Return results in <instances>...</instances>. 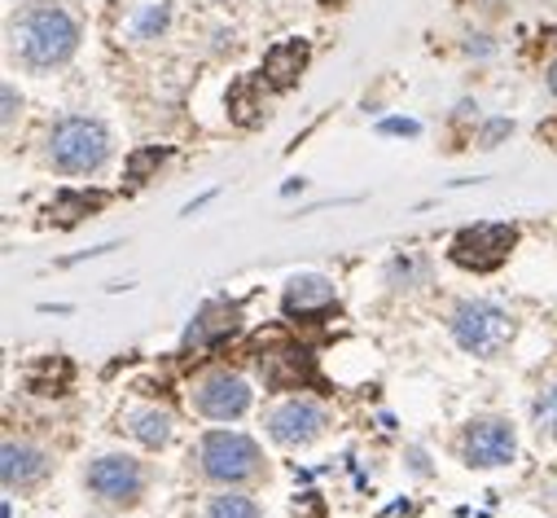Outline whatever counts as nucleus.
Returning <instances> with one entry per match:
<instances>
[{"mask_svg":"<svg viewBox=\"0 0 557 518\" xmlns=\"http://www.w3.org/2000/svg\"><path fill=\"white\" fill-rule=\"evenodd\" d=\"M10 49L32 71L66 66L79 49V23L62 5H27L10 23Z\"/></svg>","mask_w":557,"mask_h":518,"instance_id":"obj_1","label":"nucleus"},{"mask_svg":"<svg viewBox=\"0 0 557 518\" xmlns=\"http://www.w3.org/2000/svg\"><path fill=\"white\" fill-rule=\"evenodd\" d=\"M110 159V133L88 114H66L49 127V163L66 176H92Z\"/></svg>","mask_w":557,"mask_h":518,"instance_id":"obj_2","label":"nucleus"},{"mask_svg":"<svg viewBox=\"0 0 557 518\" xmlns=\"http://www.w3.org/2000/svg\"><path fill=\"white\" fill-rule=\"evenodd\" d=\"M198 470L220 488H242L268 474L259 444L242 431H207L198 440Z\"/></svg>","mask_w":557,"mask_h":518,"instance_id":"obj_3","label":"nucleus"},{"mask_svg":"<svg viewBox=\"0 0 557 518\" xmlns=\"http://www.w3.org/2000/svg\"><path fill=\"white\" fill-rule=\"evenodd\" d=\"M453 338L474 356H500L513 343V317L492 299H461L453 308Z\"/></svg>","mask_w":557,"mask_h":518,"instance_id":"obj_4","label":"nucleus"},{"mask_svg":"<svg viewBox=\"0 0 557 518\" xmlns=\"http://www.w3.org/2000/svg\"><path fill=\"white\" fill-rule=\"evenodd\" d=\"M513 242H518V229L513 224H470V229H461L453 237V250L448 255H453V264H461L470 273H496L505 259H509Z\"/></svg>","mask_w":557,"mask_h":518,"instance_id":"obj_5","label":"nucleus"},{"mask_svg":"<svg viewBox=\"0 0 557 518\" xmlns=\"http://www.w3.org/2000/svg\"><path fill=\"white\" fill-rule=\"evenodd\" d=\"M84 483L101 505H136L146 492V466L123 453H106L88 466Z\"/></svg>","mask_w":557,"mask_h":518,"instance_id":"obj_6","label":"nucleus"},{"mask_svg":"<svg viewBox=\"0 0 557 518\" xmlns=\"http://www.w3.org/2000/svg\"><path fill=\"white\" fill-rule=\"evenodd\" d=\"M194 409L207 418V422H237L246 409H250V400H255V392H250V382L242 378V373H228V369H215V373H207V378H198L194 382Z\"/></svg>","mask_w":557,"mask_h":518,"instance_id":"obj_7","label":"nucleus"},{"mask_svg":"<svg viewBox=\"0 0 557 518\" xmlns=\"http://www.w3.org/2000/svg\"><path fill=\"white\" fill-rule=\"evenodd\" d=\"M263 422H268V435H272L276 444L304 448V444H312L317 435H325L330 414H325V405L312 400V396H290V400H282L276 409H268Z\"/></svg>","mask_w":557,"mask_h":518,"instance_id":"obj_8","label":"nucleus"},{"mask_svg":"<svg viewBox=\"0 0 557 518\" xmlns=\"http://www.w3.org/2000/svg\"><path fill=\"white\" fill-rule=\"evenodd\" d=\"M461 457L479 470H496L509 466L518 457V435L505 418H474L461 435Z\"/></svg>","mask_w":557,"mask_h":518,"instance_id":"obj_9","label":"nucleus"},{"mask_svg":"<svg viewBox=\"0 0 557 518\" xmlns=\"http://www.w3.org/2000/svg\"><path fill=\"white\" fill-rule=\"evenodd\" d=\"M282 308L290 321H321L338 308V291L330 278H317V273H299L290 278L286 295H282Z\"/></svg>","mask_w":557,"mask_h":518,"instance_id":"obj_10","label":"nucleus"},{"mask_svg":"<svg viewBox=\"0 0 557 518\" xmlns=\"http://www.w3.org/2000/svg\"><path fill=\"white\" fill-rule=\"evenodd\" d=\"M308 58H312L308 40H299V36H290V40H276V45L263 53L259 75H263V84H268V88H276V92H290V88L304 79Z\"/></svg>","mask_w":557,"mask_h":518,"instance_id":"obj_11","label":"nucleus"},{"mask_svg":"<svg viewBox=\"0 0 557 518\" xmlns=\"http://www.w3.org/2000/svg\"><path fill=\"white\" fill-rule=\"evenodd\" d=\"M49 474V453L40 444H27V440H10L0 448V479L5 488H32Z\"/></svg>","mask_w":557,"mask_h":518,"instance_id":"obj_12","label":"nucleus"},{"mask_svg":"<svg viewBox=\"0 0 557 518\" xmlns=\"http://www.w3.org/2000/svg\"><path fill=\"white\" fill-rule=\"evenodd\" d=\"M123 422H127V435L146 448H163L172 440V414L159 405H136V409H127Z\"/></svg>","mask_w":557,"mask_h":518,"instance_id":"obj_13","label":"nucleus"},{"mask_svg":"<svg viewBox=\"0 0 557 518\" xmlns=\"http://www.w3.org/2000/svg\"><path fill=\"white\" fill-rule=\"evenodd\" d=\"M237 330V308H224V304H211V308H202V317L189 325V347H207V343H215V338H224V334H233Z\"/></svg>","mask_w":557,"mask_h":518,"instance_id":"obj_14","label":"nucleus"},{"mask_svg":"<svg viewBox=\"0 0 557 518\" xmlns=\"http://www.w3.org/2000/svg\"><path fill=\"white\" fill-rule=\"evenodd\" d=\"M259 88H263V75H246V79H237V84L228 88V119H233V123L255 127V123L263 119V110H259Z\"/></svg>","mask_w":557,"mask_h":518,"instance_id":"obj_15","label":"nucleus"},{"mask_svg":"<svg viewBox=\"0 0 557 518\" xmlns=\"http://www.w3.org/2000/svg\"><path fill=\"white\" fill-rule=\"evenodd\" d=\"M202 518H263V509L242 492H220V496L207 501Z\"/></svg>","mask_w":557,"mask_h":518,"instance_id":"obj_16","label":"nucleus"},{"mask_svg":"<svg viewBox=\"0 0 557 518\" xmlns=\"http://www.w3.org/2000/svg\"><path fill=\"white\" fill-rule=\"evenodd\" d=\"M535 427H540L544 435H553V440H557V382H553V386H544V392L535 396Z\"/></svg>","mask_w":557,"mask_h":518,"instance_id":"obj_17","label":"nucleus"},{"mask_svg":"<svg viewBox=\"0 0 557 518\" xmlns=\"http://www.w3.org/2000/svg\"><path fill=\"white\" fill-rule=\"evenodd\" d=\"M163 27H168V5H154V10H146L141 18H136L132 36H136V40H150V36H159Z\"/></svg>","mask_w":557,"mask_h":518,"instance_id":"obj_18","label":"nucleus"},{"mask_svg":"<svg viewBox=\"0 0 557 518\" xmlns=\"http://www.w3.org/2000/svg\"><path fill=\"white\" fill-rule=\"evenodd\" d=\"M163 159H168V150H159V146L136 150V155H132V163H127V176H132V181H146V172H150V168H159Z\"/></svg>","mask_w":557,"mask_h":518,"instance_id":"obj_19","label":"nucleus"},{"mask_svg":"<svg viewBox=\"0 0 557 518\" xmlns=\"http://www.w3.org/2000/svg\"><path fill=\"white\" fill-rule=\"evenodd\" d=\"M377 133H391V137H417V133H422V123H417V119H382V123H377Z\"/></svg>","mask_w":557,"mask_h":518,"instance_id":"obj_20","label":"nucleus"},{"mask_svg":"<svg viewBox=\"0 0 557 518\" xmlns=\"http://www.w3.org/2000/svg\"><path fill=\"white\" fill-rule=\"evenodd\" d=\"M505 133H513V123H509V119H496V123H487L483 146H500V137H505Z\"/></svg>","mask_w":557,"mask_h":518,"instance_id":"obj_21","label":"nucleus"},{"mask_svg":"<svg viewBox=\"0 0 557 518\" xmlns=\"http://www.w3.org/2000/svg\"><path fill=\"white\" fill-rule=\"evenodd\" d=\"M18 106H23V101H18V92H14V84H5V110H0V114H5V127L14 123V114H18Z\"/></svg>","mask_w":557,"mask_h":518,"instance_id":"obj_22","label":"nucleus"},{"mask_svg":"<svg viewBox=\"0 0 557 518\" xmlns=\"http://www.w3.org/2000/svg\"><path fill=\"white\" fill-rule=\"evenodd\" d=\"M548 88H553V97H557V62L548 66Z\"/></svg>","mask_w":557,"mask_h":518,"instance_id":"obj_23","label":"nucleus"},{"mask_svg":"<svg viewBox=\"0 0 557 518\" xmlns=\"http://www.w3.org/2000/svg\"><path fill=\"white\" fill-rule=\"evenodd\" d=\"M321 5H347V0H321Z\"/></svg>","mask_w":557,"mask_h":518,"instance_id":"obj_24","label":"nucleus"}]
</instances>
